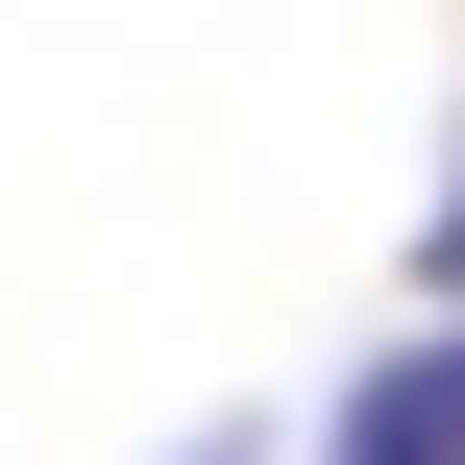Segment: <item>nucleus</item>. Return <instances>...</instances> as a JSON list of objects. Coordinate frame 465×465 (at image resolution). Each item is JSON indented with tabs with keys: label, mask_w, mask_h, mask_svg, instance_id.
<instances>
[{
	"label": "nucleus",
	"mask_w": 465,
	"mask_h": 465,
	"mask_svg": "<svg viewBox=\"0 0 465 465\" xmlns=\"http://www.w3.org/2000/svg\"><path fill=\"white\" fill-rule=\"evenodd\" d=\"M319 465H465V343H417V368H368Z\"/></svg>",
	"instance_id": "nucleus-1"
}]
</instances>
